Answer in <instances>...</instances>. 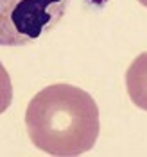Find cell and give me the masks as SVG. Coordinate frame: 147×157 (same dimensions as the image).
Masks as SVG:
<instances>
[{
	"mask_svg": "<svg viewBox=\"0 0 147 157\" xmlns=\"http://www.w3.org/2000/svg\"><path fill=\"white\" fill-rule=\"evenodd\" d=\"M25 125L34 147L54 157L83 155L99 137V109L81 88L52 84L32 98Z\"/></svg>",
	"mask_w": 147,
	"mask_h": 157,
	"instance_id": "cell-1",
	"label": "cell"
},
{
	"mask_svg": "<svg viewBox=\"0 0 147 157\" xmlns=\"http://www.w3.org/2000/svg\"><path fill=\"white\" fill-rule=\"evenodd\" d=\"M68 0H0V47H22L56 27Z\"/></svg>",
	"mask_w": 147,
	"mask_h": 157,
	"instance_id": "cell-2",
	"label": "cell"
},
{
	"mask_svg": "<svg viewBox=\"0 0 147 157\" xmlns=\"http://www.w3.org/2000/svg\"><path fill=\"white\" fill-rule=\"evenodd\" d=\"M126 89L133 104L147 111V52L140 54L128 68Z\"/></svg>",
	"mask_w": 147,
	"mask_h": 157,
	"instance_id": "cell-3",
	"label": "cell"
},
{
	"mask_svg": "<svg viewBox=\"0 0 147 157\" xmlns=\"http://www.w3.org/2000/svg\"><path fill=\"white\" fill-rule=\"evenodd\" d=\"M11 100H13V84L7 70L0 63V114L6 113V109L11 105Z\"/></svg>",
	"mask_w": 147,
	"mask_h": 157,
	"instance_id": "cell-4",
	"label": "cell"
},
{
	"mask_svg": "<svg viewBox=\"0 0 147 157\" xmlns=\"http://www.w3.org/2000/svg\"><path fill=\"white\" fill-rule=\"evenodd\" d=\"M138 2H140L142 6H145V7H147V0H138Z\"/></svg>",
	"mask_w": 147,
	"mask_h": 157,
	"instance_id": "cell-5",
	"label": "cell"
}]
</instances>
